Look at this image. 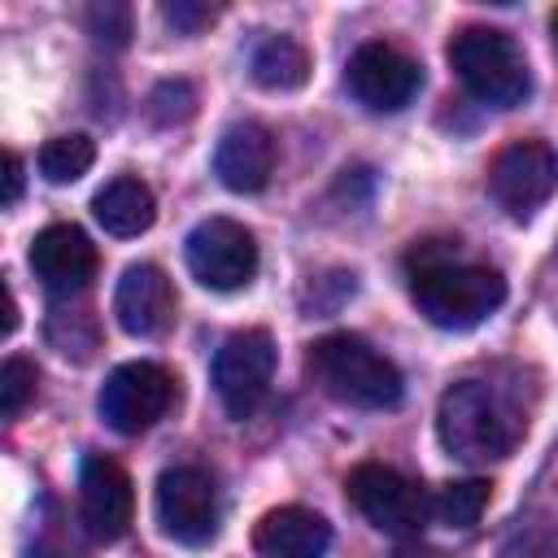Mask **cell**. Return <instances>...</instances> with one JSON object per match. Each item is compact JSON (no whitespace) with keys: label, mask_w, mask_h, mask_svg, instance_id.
Returning <instances> with one entry per match:
<instances>
[{"label":"cell","mask_w":558,"mask_h":558,"mask_svg":"<svg viewBox=\"0 0 558 558\" xmlns=\"http://www.w3.org/2000/svg\"><path fill=\"white\" fill-rule=\"evenodd\" d=\"M436 436L445 453L458 462H497L519 445L523 418L497 388L480 379H458L440 392Z\"/></svg>","instance_id":"cell-1"},{"label":"cell","mask_w":558,"mask_h":558,"mask_svg":"<svg viewBox=\"0 0 558 558\" xmlns=\"http://www.w3.org/2000/svg\"><path fill=\"white\" fill-rule=\"evenodd\" d=\"M305 366L327 397L357 405V410H392L405 392L401 371L353 331H331L314 340Z\"/></svg>","instance_id":"cell-2"},{"label":"cell","mask_w":558,"mask_h":558,"mask_svg":"<svg viewBox=\"0 0 558 558\" xmlns=\"http://www.w3.org/2000/svg\"><path fill=\"white\" fill-rule=\"evenodd\" d=\"M410 296L427 323H436L445 331H466V327H480L506 301V279L493 266L423 257L410 270Z\"/></svg>","instance_id":"cell-3"},{"label":"cell","mask_w":558,"mask_h":558,"mask_svg":"<svg viewBox=\"0 0 558 558\" xmlns=\"http://www.w3.org/2000/svg\"><path fill=\"white\" fill-rule=\"evenodd\" d=\"M449 65L458 83L493 109H514L532 92V74L519 44L497 26H462L449 39Z\"/></svg>","instance_id":"cell-4"},{"label":"cell","mask_w":558,"mask_h":558,"mask_svg":"<svg viewBox=\"0 0 558 558\" xmlns=\"http://www.w3.org/2000/svg\"><path fill=\"white\" fill-rule=\"evenodd\" d=\"M174 397H179V384H174V375L161 362H122L100 384L96 410H100V418L113 432L140 436L157 418H166V410L174 405Z\"/></svg>","instance_id":"cell-5"},{"label":"cell","mask_w":558,"mask_h":558,"mask_svg":"<svg viewBox=\"0 0 558 558\" xmlns=\"http://www.w3.org/2000/svg\"><path fill=\"white\" fill-rule=\"evenodd\" d=\"M275 362H279L275 340L262 327H244V331L222 340V349L214 353V392L231 418L244 423L257 414V405L270 392Z\"/></svg>","instance_id":"cell-6"},{"label":"cell","mask_w":558,"mask_h":558,"mask_svg":"<svg viewBox=\"0 0 558 558\" xmlns=\"http://www.w3.org/2000/svg\"><path fill=\"white\" fill-rule=\"evenodd\" d=\"M183 257L196 283L209 292H235L257 275V240L235 218H205L187 231Z\"/></svg>","instance_id":"cell-7"},{"label":"cell","mask_w":558,"mask_h":558,"mask_svg":"<svg viewBox=\"0 0 558 558\" xmlns=\"http://www.w3.org/2000/svg\"><path fill=\"white\" fill-rule=\"evenodd\" d=\"M344 493L366 514L371 527L392 532V536L418 532L423 519L432 514V497L414 480H405L397 466H384V462H357L344 475Z\"/></svg>","instance_id":"cell-8"},{"label":"cell","mask_w":558,"mask_h":558,"mask_svg":"<svg viewBox=\"0 0 558 558\" xmlns=\"http://www.w3.org/2000/svg\"><path fill=\"white\" fill-rule=\"evenodd\" d=\"M157 523L170 541L179 545H205L218 532L222 519V501H218V484L209 471L201 466H170L157 475Z\"/></svg>","instance_id":"cell-9"},{"label":"cell","mask_w":558,"mask_h":558,"mask_svg":"<svg viewBox=\"0 0 558 558\" xmlns=\"http://www.w3.org/2000/svg\"><path fill=\"white\" fill-rule=\"evenodd\" d=\"M558 187V153L545 140H510L488 166V196L514 214H536Z\"/></svg>","instance_id":"cell-10"},{"label":"cell","mask_w":558,"mask_h":558,"mask_svg":"<svg viewBox=\"0 0 558 558\" xmlns=\"http://www.w3.org/2000/svg\"><path fill=\"white\" fill-rule=\"evenodd\" d=\"M344 83L353 92L357 105H366L371 113H397L414 100V92L423 87V70L414 57H405L401 48L371 39L349 57Z\"/></svg>","instance_id":"cell-11"},{"label":"cell","mask_w":558,"mask_h":558,"mask_svg":"<svg viewBox=\"0 0 558 558\" xmlns=\"http://www.w3.org/2000/svg\"><path fill=\"white\" fill-rule=\"evenodd\" d=\"M78 510H83V527L96 541H118L131 527V510H135L131 475L113 458L87 453L78 466Z\"/></svg>","instance_id":"cell-12"},{"label":"cell","mask_w":558,"mask_h":558,"mask_svg":"<svg viewBox=\"0 0 558 558\" xmlns=\"http://www.w3.org/2000/svg\"><path fill=\"white\" fill-rule=\"evenodd\" d=\"M31 270L52 296H74L96 275V244L74 222H52L31 244Z\"/></svg>","instance_id":"cell-13"},{"label":"cell","mask_w":558,"mask_h":558,"mask_svg":"<svg viewBox=\"0 0 558 558\" xmlns=\"http://www.w3.org/2000/svg\"><path fill=\"white\" fill-rule=\"evenodd\" d=\"M113 318L126 336H157L174 323V288L161 266L135 262L113 288Z\"/></svg>","instance_id":"cell-14"},{"label":"cell","mask_w":558,"mask_h":558,"mask_svg":"<svg viewBox=\"0 0 558 558\" xmlns=\"http://www.w3.org/2000/svg\"><path fill=\"white\" fill-rule=\"evenodd\" d=\"M275 135L262 126V122H235L218 135V148H214V174L227 192H262L275 174Z\"/></svg>","instance_id":"cell-15"},{"label":"cell","mask_w":558,"mask_h":558,"mask_svg":"<svg viewBox=\"0 0 558 558\" xmlns=\"http://www.w3.org/2000/svg\"><path fill=\"white\" fill-rule=\"evenodd\" d=\"M331 545V523L305 506H275L253 527V549L262 558H323Z\"/></svg>","instance_id":"cell-16"},{"label":"cell","mask_w":558,"mask_h":558,"mask_svg":"<svg viewBox=\"0 0 558 558\" xmlns=\"http://www.w3.org/2000/svg\"><path fill=\"white\" fill-rule=\"evenodd\" d=\"M92 214H96V222H100L109 235L131 240V235H140V231L153 227L157 201H153V187H148V183H140V179H131V174H118V179H109V183L92 196Z\"/></svg>","instance_id":"cell-17"},{"label":"cell","mask_w":558,"mask_h":558,"mask_svg":"<svg viewBox=\"0 0 558 558\" xmlns=\"http://www.w3.org/2000/svg\"><path fill=\"white\" fill-rule=\"evenodd\" d=\"M248 70H253V83L266 92H296L310 78V52L292 35H270L253 48Z\"/></svg>","instance_id":"cell-18"},{"label":"cell","mask_w":558,"mask_h":558,"mask_svg":"<svg viewBox=\"0 0 558 558\" xmlns=\"http://www.w3.org/2000/svg\"><path fill=\"white\" fill-rule=\"evenodd\" d=\"M92 161H96V144H92V135H83V131L52 135V140L39 148V174H44L48 183H74V179H83V174L92 170Z\"/></svg>","instance_id":"cell-19"},{"label":"cell","mask_w":558,"mask_h":558,"mask_svg":"<svg viewBox=\"0 0 558 558\" xmlns=\"http://www.w3.org/2000/svg\"><path fill=\"white\" fill-rule=\"evenodd\" d=\"M488 497H493V484H488V480H453V484H445V488L432 497V514H436V523L466 532V527L480 523Z\"/></svg>","instance_id":"cell-20"},{"label":"cell","mask_w":558,"mask_h":558,"mask_svg":"<svg viewBox=\"0 0 558 558\" xmlns=\"http://www.w3.org/2000/svg\"><path fill=\"white\" fill-rule=\"evenodd\" d=\"M35 366L26 357H4L0 366V414L4 418H17L26 410V401L35 397Z\"/></svg>","instance_id":"cell-21"},{"label":"cell","mask_w":558,"mask_h":558,"mask_svg":"<svg viewBox=\"0 0 558 558\" xmlns=\"http://www.w3.org/2000/svg\"><path fill=\"white\" fill-rule=\"evenodd\" d=\"M196 109V92L183 83V78H170V83H157L153 96H148V118L157 126H174V122H187Z\"/></svg>","instance_id":"cell-22"},{"label":"cell","mask_w":558,"mask_h":558,"mask_svg":"<svg viewBox=\"0 0 558 558\" xmlns=\"http://www.w3.org/2000/svg\"><path fill=\"white\" fill-rule=\"evenodd\" d=\"M87 31L96 35V44L122 48V44L131 39V9H126V4H113V0L92 4V9H87Z\"/></svg>","instance_id":"cell-23"},{"label":"cell","mask_w":558,"mask_h":558,"mask_svg":"<svg viewBox=\"0 0 558 558\" xmlns=\"http://www.w3.org/2000/svg\"><path fill=\"white\" fill-rule=\"evenodd\" d=\"M161 17H166L174 31L196 35L201 26H209V22L218 17V9H214V4H192V0H170V4H161Z\"/></svg>","instance_id":"cell-24"},{"label":"cell","mask_w":558,"mask_h":558,"mask_svg":"<svg viewBox=\"0 0 558 558\" xmlns=\"http://www.w3.org/2000/svg\"><path fill=\"white\" fill-rule=\"evenodd\" d=\"M17 196H22V157L17 153H4V209L9 205H17Z\"/></svg>","instance_id":"cell-25"},{"label":"cell","mask_w":558,"mask_h":558,"mask_svg":"<svg viewBox=\"0 0 558 558\" xmlns=\"http://www.w3.org/2000/svg\"><path fill=\"white\" fill-rule=\"evenodd\" d=\"M17 327V301H13V288H4V336H13Z\"/></svg>","instance_id":"cell-26"},{"label":"cell","mask_w":558,"mask_h":558,"mask_svg":"<svg viewBox=\"0 0 558 558\" xmlns=\"http://www.w3.org/2000/svg\"><path fill=\"white\" fill-rule=\"evenodd\" d=\"M549 31H554V39H558V9H554V17H549Z\"/></svg>","instance_id":"cell-27"}]
</instances>
